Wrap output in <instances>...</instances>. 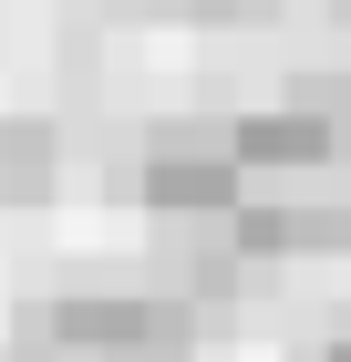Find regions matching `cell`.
Segmentation results:
<instances>
[{
	"label": "cell",
	"instance_id": "obj_1",
	"mask_svg": "<svg viewBox=\"0 0 351 362\" xmlns=\"http://www.w3.org/2000/svg\"><path fill=\"white\" fill-rule=\"evenodd\" d=\"M135 197H145L155 228H217V218L248 197L238 156H227V124H217V114H165V124H145Z\"/></svg>",
	"mask_w": 351,
	"mask_h": 362
},
{
	"label": "cell",
	"instance_id": "obj_2",
	"mask_svg": "<svg viewBox=\"0 0 351 362\" xmlns=\"http://www.w3.org/2000/svg\"><path fill=\"white\" fill-rule=\"evenodd\" d=\"M227 156H238V176H321V166H351V145L331 135L321 114H299V104L227 114Z\"/></svg>",
	"mask_w": 351,
	"mask_h": 362
},
{
	"label": "cell",
	"instance_id": "obj_3",
	"mask_svg": "<svg viewBox=\"0 0 351 362\" xmlns=\"http://www.w3.org/2000/svg\"><path fill=\"white\" fill-rule=\"evenodd\" d=\"M62 187V124L52 114H0V207H42Z\"/></svg>",
	"mask_w": 351,
	"mask_h": 362
},
{
	"label": "cell",
	"instance_id": "obj_4",
	"mask_svg": "<svg viewBox=\"0 0 351 362\" xmlns=\"http://www.w3.org/2000/svg\"><path fill=\"white\" fill-rule=\"evenodd\" d=\"M279 104H299V114H321L331 135L351 145V62H299L290 83H279Z\"/></svg>",
	"mask_w": 351,
	"mask_h": 362
},
{
	"label": "cell",
	"instance_id": "obj_5",
	"mask_svg": "<svg viewBox=\"0 0 351 362\" xmlns=\"http://www.w3.org/2000/svg\"><path fill=\"white\" fill-rule=\"evenodd\" d=\"M135 21H207V31H238V21H269L279 0H114Z\"/></svg>",
	"mask_w": 351,
	"mask_h": 362
},
{
	"label": "cell",
	"instance_id": "obj_6",
	"mask_svg": "<svg viewBox=\"0 0 351 362\" xmlns=\"http://www.w3.org/2000/svg\"><path fill=\"white\" fill-rule=\"evenodd\" d=\"M321 362H351V341H331V352H321Z\"/></svg>",
	"mask_w": 351,
	"mask_h": 362
},
{
	"label": "cell",
	"instance_id": "obj_7",
	"mask_svg": "<svg viewBox=\"0 0 351 362\" xmlns=\"http://www.w3.org/2000/svg\"><path fill=\"white\" fill-rule=\"evenodd\" d=\"M331 11H341V21H351V0H331Z\"/></svg>",
	"mask_w": 351,
	"mask_h": 362
}]
</instances>
